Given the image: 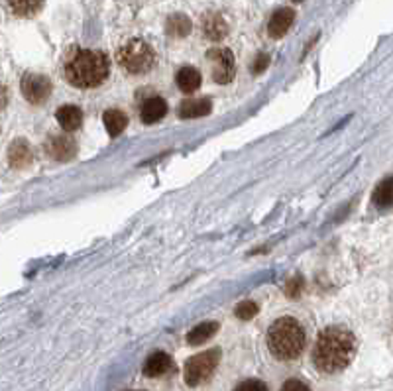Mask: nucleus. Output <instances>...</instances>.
I'll return each instance as SVG.
<instances>
[{
    "instance_id": "f257e3e1",
    "label": "nucleus",
    "mask_w": 393,
    "mask_h": 391,
    "mask_svg": "<svg viewBox=\"0 0 393 391\" xmlns=\"http://www.w3.org/2000/svg\"><path fill=\"white\" fill-rule=\"evenodd\" d=\"M356 354V338L344 326H326L319 332L313 348V364L323 374H338Z\"/></svg>"
},
{
    "instance_id": "f03ea898",
    "label": "nucleus",
    "mask_w": 393,
    "mask_h": 391,
    "mask_svg": "<svg viewBox=\"0 0 393 391\" xmlns=\"http://www.w3.org/2000/svg\"><path fill=\"white\" fill-rule=\"evenodd\" d=\"M109 60L103 51L73 48L63 60V77L77 89H94L109 77Z\"/></svg>"
},
{
    "instance_id": "7ed1b4c3",
    "label": "nucleus",
    "mask_w": 393,
    "mask_h": 391,
    "mask_svg": "<svg viewBox=\"0 0 393 391\" xmlns=\"http://www.w3.org/2000/svg\"><path fill=\"white\" fill-rule=\"evenodd\" d=\"M305 342L307 336L303 331V324L293 316L277 319L267 331V348L272 352V356L283 362L297 360L305 350Z\"/></svg>"
},
{
    "instance_id": "20e7f679",
    "label": "nucleus",
    "mask_w": 393,
    "mask_h": 391,
    "mask_svg": "<svg viewBox=\"0 0 393 391\" xmlns=\"http://www.w3.org/2000/svg\"><path fill=\"white\" fill-rule=\"evenodd\" d=\"M116 61L130 75H144L155 65V51L148 42L134 38L120 45Z\"/></svg>"
},
{
    "instance_id": "39448f33",
    "label": "nucleus",
    "mask_w": 393,
    "mask_h": 391,
    "mask_svg": "<svg viewBox=\"0 0 393 391\" xmlns=\"http://www.w3.org/2000/svg\"><path fill=\"white\" fill-rule=\"evenodd\" d=\"M221 362V350L213 348L209 352H201L191 360H187L183 375H185V383L191 387H196L201 383H205Z\"/></svg>"
},
{
    "instance_id": "423d86ee",
    "label": "nucleus",
    "mask_w": 393,
    "mask_h": 391,
    "mask_svg": "<svg viewBox=\"0 0 393 391\" xmlns=\"http://www.w3.org/2000/svg\"><path fill=\"white\" fill-rule=\"evenodd\" d=\"M206 60L213 63V79L218 85H226L234 79L236 60L228 48H213L206 51Z\"/></svg>"
},
{
    "instance_id": "0eeeda50",
    "label": "nucleus",
    "mask_w": 393,
    "mask_h": 391,
    "mask_svg": "<svg viewBox=\"0 0 393 391\" xmlns=\"http://www.w3.org/2000/svg\"><path fill=\"white\" fill-rule=\"evenodd\" d=\"M22 94L30 104H43L52 97L53 85L50 77L42 75V73H26L22 77Z\"/></svg>"
},
{
    "instance_id": "6e6552de",
    "label": "nucleus",
    "mask_w": 393,
    "mask_h": 391,
    "mask_svg": "<svg viewBox=\"0 0 393 391\" xmlns=\"http://www.w3.org/2000/svg\"><path fill=\"white\" fill-rule=\"evenodd\" d=\"M45 153L57 160V162H69L77 153V142L71 136H50L45 140Z\"/></svg>"
},
{
    "instance_id": "1a4fd4ad",
    "label": "nucleus",
    "mask_w": 393,
    "mask_h": 391,
    "mask_svg": "<svg viewBox=\"0 0 393 391\" xmlns=\"http://www.w3.org/2000/svg\"><path fill=\"white\" fill-rule=\"evenodd\" d=\"M201 28H203L205 38H209L211 42H221L228 34V22L221 12H206L201 22Z\"/></svg>"
},
{
    "instance_id": "9d476101",
    "label": "nucleus",
    "mask_w": 393,
    "mask_h": 391,
    "mask_svg": "<svg viewBox=\"0 0 393 391\" xmlns=\"http://www.w3.org/2000/svg\"><path fill=\"white\" fill-rule=\"evenodd\" d=\"M293 20H295V12L291 9L275 10L272 18H270V24H267V34L275 38V40H279V38H283L289 32Z\"/></svg>"
},
{
    "instance_id": "9b49d317",
    "label": "nucleus",
    "mask_w": 393,
    "mask_h": 391,
    "mask_svg": "<svg viewBox=\"0 0 393 391\" xmlns=\"http://www.w3.org/2000/svg\"><path fill=\"white\" fill-rule=\"evenodd\" d=\"M167 114V102L163 101L162 97H152L142 104V111H140V116H142V122L144 124H155L160 122Z\"/></svg>"
},
{
    "instance_id": "f8f14e48",
    "label": "nucleus",
    "mask_w": 393,
    "mask_h": 391,
    "mask_svg": "<svg viewBox=\"0 0 393 391\" xmlns=\"http://www.w3.org/2000/svg\"><path fill=\"white\" fill-rule=\"evenodd\" d=\"M55 119L65 132H73L83 124V111L75 104H65L55 112Z\"/></svg>"
},
{
    "instance_id": "ddd939ff",
    "label": "nucleus",
    "mask_w": 393,
    "mask_h": 391,
    "mask_svg": "<svg viewBox=\"0 0 393 391\" xmlns=\"http://www.w3.org/2000/svg\"><path fill=\"white\" fill-rule=\"evenodd\" d=\"M173 366L170 354L165 352H154L152 356L145 360L144 364V374L148 378H160V375H165Z\"/></svg>"
},
{
    "instance_id": "4468645a",
    "label": "nucleus",
    "mask_w": 393,
    "mask_h": 391,
    "mask_svg": "<svg viewBox=\"0 0 393 391\" xmlns=\"http://www.w3.org/2000/svg\"><path fill=\"white\" fill-rule=\"evenodd\" d=\"M211 112V101L209 99H193V101H183L179 106V116L183 120H193L206 116Z\"/></svg>"
},
{
    "instance_id": "2eb2a0df",
    "label": "nucleus",
    "mask_w": 393,
    "mask_h": 391,
    "mask_svg": "<svg viewBox=\"0 0 393 391\" xmlns=\"http://www.w3.org/2000/svg\"><path fill=\"white\" fill-rule=\"evenodd\" d=\"M32 148L28 145L26 140H16L10 145L9 150V162L12 167H26L32 163Z\"/></svg>"
},
{
    "instance_id": "dca6fc26",
    "label": "nucleus",
    "mask_w": 393,
    "mask_h": 391,
    "mask_svg": "<svg viewBox=\"0 0 393 391\" xmlns=\"http://www.w3.org/2000/svg\"><path fill=\"white\" fill-rule=\"evenodd\" d=\"M177 87L183 93H195L196 89L201 87V73L195 67H181L177 71Z\"/></svg>"
},
{
    "instance_id": "f3484780",
    "label": "nucleus",
    "mask_w": 393,
    "mask_h": 391,
    "mask_svg": "<svg viewBox=\"0 0 393 391\" xmlns=\"http://www.w3.org/2000/svg\"><path fill=\"white\" fill-rule=\"evenodd\" d=\"M104 128L111 136H120L124 130H126V124H128V119L126 114L118 109H111V111L104 112Z\"/></svg>"
},
{
    "instance_id": "a211bd4d",
    "label": "nucleus",
    "mask_w": 393,
    "mask_h": 391,
    "mask_svg": "<svg viewBox=\"0 0 393 391\" xmlns=\"http://www.w3.org/2000/svg\"><path fill=\"white\" fill-rule=\"evenodd\" d=\"M216 331H218V323H214V321L196 324L195 329L187 334V342L191 346H199V344L209 341L211 336H214V332Z\"/></svg>"
},
{
    "instance_id": "6ab92c4d",
    "label": "nucleus",
    "mask_w": 393,
    "mask_h": 391,
    "mask_svg": "<svg viewBox=\"0 0 393 391\" xmlns=\"http://www.w3.org/2000/svg\"><path fill=\"white\" fill-rule=\"evenodd\" d=\"M374 204L377 209H389L393 206V177L384 179L374 191Z\"/></svg>"
},
{
    "instance_id": "aec40b11",
    "label": "nucleus",
    "mask_w": 393,
    "mask_h": 391,
    "mask_svg": "<svg viewBox=\"0 0 393 391\" xmlns=\"http://www.w3.org/2000/svg\"><path fill=\"white\" fill-rule=\"evenodd\" d=\"M12 14L20 18H30L40 12L43 0H6Z\"/></svg>"
},
{
    "instance_id": "412c9836",
    "label": "nucleus",
    "mask_w": 393,
    "mask_h": 391,
    "mask_svg": "<svg viewBox=\"0 0 393 391\" xmlns=\"http://www.w3.org/2000/svg\"><path fill=\"white\" fill-rule=\"evenodd\" d=\"M191 32V22H189L187 16L183 14H173V16L167 20V34L171 38H185V35Z\"/></svg>"
},
{
    "instance_id": "4be33fe9",
    "label": "nucleus",
    "mask_w": 393,
    "mask_h": 391,
    "mask_svg": "<svg viewBox=\"0 0 393 391\" xmlns=\"http://www.w3.org/2000/svg\"><path fill=\"white\" fill-rule=\"evenodd\" d=\"M258 305L254 301H244V303H240L236 307V316H238L240 321H250V319H254L258 315Z\"/></svg>"
},
{
    "instance_id": "5701e85b",
    "label": "nucleus",
    "mask_w": 393,
    "mask_h": 391,
    "mask_svg": "<svg viewBox=\"0 0 393 391\" xmlns=\"http://www.w3.org/2000/svg\"><path fill=\"white\" fill-rule=\"evenodd\" d=\"M303 277H299V275H295V277H291L289 281H287V285H285V295H289L291 299L299 297V293L303 291Z\"/></svg>"
},
{
    "instance_id": "b1692460",
    "label": "nucleus",
    "mask_w": 393,
    "mask_h": 391,
    "mask_svg": "<svg viewBox=\"0 0 393 391\" xmlns=\"http://www.w3.org/2000/svg\"><path fill=\"white\" fill-rule=\"evenodd\" d=\"M234 391H267L264 382H260V380H246V382H242Z\"/></svg>"
},
{
    "instance_id": "393cba45",
    "label": "nucleus",
    "mask_w": 393,
    "mask_h": 391,
    "mask_svg": "<svg viewBox=\"0 0 393 391\" xmlns=\"http://www.w3.org/2000/svg\"><path fill=\"white\" fill-rule=\"evenodd\" d=\"M267 65H270V57H267L265 53H260L256 57V61L252 63V73H254V75H260V73H264L265 69H267Z\"/></svg>"
},
{
    "instance_id": "a878e982",
    "label": "nucleus",
    "mask_w": 393,
    "mask_h": 391,
    "mask_svg": "<svg viewBox=\"0 0 393 391\" xmlns=\"http://www.w3.org/2000/svg\"><path fill=\"white\" fill-rule=\"evenodd\" d=\"M282 391H311L307 383H303L301 380H287L282 385Z\"/></svg>"
},
{
    "instance_id": "bb28decb",
    "label": "nucleus",
    "mask_w": 393,
    "mask_h": 391,
    "mask_svg": "<svg viewBox=\"0 0 393 391\" xmlns=\"http://www.w3.org/2000/svg\"><path fill=\"white\" fill-rule=\"evenodd\" d=\"M6 104H9V91H6V87L0 85V111H2Z\"/></svg>"
},
{
    "instance_id": "cd10ccee",
    "label": "nucleus",
    "mask_w": 393,
    "mask_h": 391,
    "mask_svg": "<svg viewBox=\"0 0 393 391\" xmlns=\"http://www.w3.org/2000/svg\"><path fill=\"white\" fill-rule=\"evenodd\" d=\"M295 2H299V0H295Z\"/></svg>"
}]
</instances>
